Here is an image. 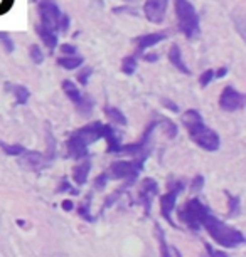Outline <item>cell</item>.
<instances>
[{"mask_svg":"<svg viewBox=\"0 0 246 257\" xmlns=\"http://www.w3.org/2000/svg\"><path fill=\"white\" fill-rule=\"evenodd\" d=\"M57 64L67 71H73V69H78L79 66H83V57H79L76 54L74 56H62L57 59Z\"/></svg>","mask_w":246,"mask_h":257,"instance_id":"obj_19","label":"cell"},{"mask_svg":"<svg viewBox=\"0 0 246 257\" xmlns=\"http://www.w3.org/2000/svg\"><path fill=\"white\" fill-rule=\"evenodd\" d=\"M11 91L14 93V96H16V99H17L19 104H26L27 99H29V96H31L29 89L26 88V86H22V84L11 86Z\"/></svg>","mask_w":246,"mask_h":257,"instance_id":"obj_21","label":"cell"},{"mask_svg":"<svg viewBox=\"0 0 246 257\" xmlns=\"http://www.w3.org/2000/svg\"><path fill=\"white\" fill-rule=\"evenodd\" d=\"M103 138L107 140L108 143V153H120L122 150V143H120V138L115 128L112 124H105L103 126Z\"/></svg>","mask_w":246,"mask_h":257,"instance_id":"obj_12","label":"cell"},{"mask_svg":"<svg viewBox=\"0 0 246 257\" xmlns=\"http://www.w3.org/2000/svg\"><path fill=\"white\" fill-rule=\"evenodd\" d=\"M91 74H93V69H91V67H83V69L79 71V74H78L79 84H83V86L88 84V79H90Z\"/></svg>","mask_w":246,"mask_h":257,"instance_id":"obj_30","label":"cell"},{"mask_svg":"<svg viewBox=\"0 0 246 257\" xmlns=\"http://www.w3.org/2000/svg\"><path fill=\"white\" fill-rule=\"evenodd\" d=\"M167 6L169 0H145L143 12H145L147 21L152 24H162L167 12Z\"/></svg>","mask_w":246,"mask_h":257,"instance_id":"obj_10","label":"cell"},{"mask_svg":"<svg viewBox=\"0 0 246 257\" xmlns=\"http://www.w3.org/2000/svg\"><path fill=\"white\" fill-rule=\"evenodd\" d=\"M167 36L163 32H152V34H145V36H140L137 39V44H138V52L148 49V47L158 44L160 41H163Z\"/></svg>","mask_w":246,"mask_h":257,"instance_id":"obj_15","label":"cell"},{"mask_svg":"<svg viewBox=\"0 0 246 257\" xmlns=\"http://www.w3.org/2000/svg\"><path fill=\"white\" fill-rule=\"evenodd\" d=\"M90 170H91V163L88 162V160H85L83 163H79L78 167H74L73 178H74V182L78 183V185H83V183H86V178H88Z\"/></svg>","mask_w":246,"mask_h":257,"instance_id":"obj_18","label":"cell"},{"mask_svg":"<svg viewBox=\"0 0 246 257\" xmlns=\"http://www.w3.org/2000/svg\"><path fill=\"white\" fill-rule=\"evenodd\" d=\"M69 24H71V19H69V16H61V21H59V29L62 32H66L67 29H69Z\"/></svg>","mask_w":246,"mask_h":257,"instance_id":"obj_34","label":"cell"},{"mask_svg":"<svg viewBox=\"0 0 246 257\" xmlns=\"http://www.w3.org/2000/svg\"><path fill=\"white\" fill-rule=\"evenodd\" d=\"M142 160H135V162H115L110 167V175L113 178H125V180L133 182L138 177V173L142 172Z\"/></svg>","mask_w":246,"mask_h":257,"instance_id":"obj_7","label":"cell"},{"mask_svg":"<svg viewBox=\"0 0 246 257\" xmlns=\"http://www.w3.org/2000/svg\"><path fill=\"white\" fill-rule=\"evenodd\" d=\"M61 51H62V54H66V56H74L76 54V47L71 46V44H62Z\"/></svg>","mask_w":246,"mask_h":257,"instance_id":"obj_35","label":"cell"},{"mask_svg":"<svg viewBox=\"0 0 246 257\" xmlns=\"http://www.w3.org/2000/svg\"><path fill=\"white\" fill-rule=\"evenodd\" d=\"M213 79H214V71L213 69H206L199 77V84L202 86V88H206V86L209 84Z\"/></svg>","mask_w":246,"mask_h":257,"instance_id":"obj_28","label":"cell"},{"mask_svg":"<svg viewBox=\"0 0 246 257\" xmlns=\"http://www.w3.org/2000/svg\"><path fill=\"white\" fill-rule=\"evenodd\" d=\"M158 187L155 180H152V178H145V180L142 182V187H140V202L143 203V207H145V215L150 213V205H152V198L153 195L157 193Z\"/></svg>","mask_w":246,"mask_h":257,"instance_id":"obj_11","label":"cell"},{"mask_svg":"<svg viewBox=\"0 0 246 257\" xmlns=\"http://www.w3.org/2000/svg\"><path fill=\"white\" fill-rule=\"evenodd\" d=\"M145 61H148V62L157 61V56H155V54H147V56H145Z\"/></svg>","mask_w":246,"mask_h":257,"instance_id":"obj_41","label":"cell"},{"mask_svg":"<svg viewBox=\"0 0 246 257\" xmlns=\"http://www.w3.org/2000/svg\"><path fill=\"white\" fill-rule=\"evenodd\" d=\"M62 91L66 93V96L69 98L73 103L78 106L81 101H83V94L79 93V89H78V86L74 84L73 81H69V79H64L62 81Z\"/></svg>","mask_w":246,"mask_h":257,"instance_id":"obj_17","label":"cell"},{"mask_svg":"<svg viewBox=\"0 0 246 257\" xmlns=\"http://www.w3.org/2000/svg\"><path fill=\"white\" fill-rule=\"evenodd\" d=\"M206 252H207V255H209V257H229L228 254H224V252L216 250L214 247L209 245V244H206Z\"/></svg>","mask_w":246,"mask_h":257,"instance_id":"obj_33","label":"cell"},{"mask_svg":"<svg viewBox=\"0 0 246 257\" xmlns=\"http://www.w3.org/2000/svg\"><path fill=\"white\" fill-rule=\"evenodd\" d=\"M219 106L224 111H229V113L238 111L244 106V94L236 91L233 86H226L219 96Z\"/></svg>","mask_w":246,"mask_h":257,"instance_id":"obj_8","label":"cell"},{"mask_svg":"<svg viewBox=\"0 0 246 257\" xmlns=\"http://www.w3.org/2000/svg\"><path fill=\"white\" fill-rule=\"evenodd\" d=\"M103 123L100 121H95L88 126L81 130H76V132L71 135L69 140H67V155L74 160H83L88 155V147L93 145L96 140L103 138Z\"/></svg>","mask_w":246,"mask_h":257,"instance_id":"obj_3","label":"cell"},{"mask_svg":"<svg viewBox=\"0 0 246 257\" xmlns=\"http://www.w3.org/2000/svg\"><path fill=\"white\" fill-rule=\"evenodd\" d=\"M228 198H229V215H238L239 213V198L229 195V193H228Z\"/></svg>","mask_w":246,"mask_h":257,"instance_id":"obj_29","label":"cell"},{"mask_svg":"<svg viewBox=\"0 0 246 257\" xmlns=\"http://www.w3.org/2000/svg\"><path fill=\"white\" fill-rule=\"evenodd\" d=\"M0 42H2L6 52H14V41L7 32H0Z\"/></svg>","mask_w":246,"mask_h":257,"instance_id":"obj_27","label":"cell"},{"mask_svg":"<svg viewBox=\"0 0 246 257\" xmlns=\"http://www.w3.org/2000/svg\"><path fill=\"white\" fill-rule=\"evenodd\" d=\"M29 56H31L34 64H41V62L44 61V54H42L41 47L36 46V44H32L31 47H29Z\"/></svg>","mask_w":246,"mask_h":257,"instance_id":"obj_25","label":"cell"},{"mask_svg":"<svg viewBox=\"0 0 246 257\" xmlns=\"http://www.w3.org/2000/svg\"><path fill=\"white\" fill-rule=\"evenodd\" d=\"M174 7H176V16L179 29L184 32L187 39H192L199 34V17L194 6L189 0H174Z\"/></svg>","mask_w":246,"mask_h":257,"instance_id":"obj_4","label":"cell"},{"mask_svg":"<svg viewBox=\"0 0 246 257\" xmlns=\"http://www.w3.org/2000/svg\"><path fill=\"white\" fill-rule=\"evenodd\" d=\"M78 109L81 111V114H90L91 109H93V101H91L90 96H83V101L78 104Z\"/></svg>","mask_w":246,"mask_h":257,"instance_id":"obj_26","label":"cell"},{"mask_svg":"<svg viewBox=\"0 0 246 257\" xmlns=\"http://www.w3.org/2000/svg\"><path fill=\"white\" fill-rule=\"evenodd\" d=\"M105 114L108 116V119L112 121V123L120 124V126H127V118H125V114L118 108L107 106V108H105Z\"/></svg>","mask_w":246,"mask_h":257,"instance_id":"obj_20","label":"cell"},{"mask_svg":"<svg viewBox=\"0 0 246 257\" xmlns=\"http://www.w3.org/2000/svg\"><path fill=\"white\" fill-rule=\"evenodd\" d=\"M73 207H74V205H73V202H71V200H64V202H62V208H64L66 212H69Z\"/></svg>","mask_w":246,"mask_h":257,"instance_id":"obj_40","label":"cell"},{"mask_svg":"<svg viewBox=\"0 0 246 257\" xmlns=\"http://www.w3.org/2000/svg\"><path fill=\"white\" fill-rule=\"evenodd\" d=\"M162 104L166 106V108H169V109H172L174 113H179V106H177L176 103H172L171 99H163L162 101Z\"/></svg>","mask_w":246,"mask_h":257,"instance_id":"obj_38","label":"cell"},{"mask_svg":"<svg viewBox=\"0 0 246 257\" xmlns=\"http://www.w3.org/2000/svg\"><path fill=\"white\" fill-rule=\"evenodd\" d=\"M21 157H22V165H26L31 170H41L46 165V158L39 152H24Z\"/></svg>","mask_w":246,"mask_h":257,"instance_id":"obj_13","label":"cell"},{"mask_svg":"<svg viewBox=\"0 0 246 257\" xmlns=\"http://www.w3.org/2000/svg\"><path fill=\"white\" fill-rule=\"evenodd\" d=\"M107 183H108V173H101L100 177H96L95 188H98V190H103V188L107 187Z\"/></svg>","mask_w":246,"mask_h":257,"instance_id":"obj_31","label":"cell"},{"mask_svg":"<svg viewBox=\"0 0 246 257\" xmlns=\"http://www.w3.org/2000/svg\"><path fill=\"white\" fill-rule=\"evenodd\" d=\"M155 230H157V239H158V244H160V254L162 257H171V254H169V245L166 242V237H163V232L160 229V225L155 224Z\"/></svg>","mask_w":246,"mask_h":257,"instance_id":"obj_24","label":"cell"},{"mask_svg":"<svg viewBox=\"0 0 246 257\" xmlns=\"http://www.w3.org/2000/svg\"><path fill=\"white\" fill-rule=\"evenodd\" d=\"M79 213H81V215H83L85 219L88 220V222H93V217L90 215V205H88V203H86V205H85V203H83V207H81Z\"/></svg>","mask_w":246,"mask_h":257,"instance_id":"obj_37","label":"cell"},{"mask_svg":"<svg viewBox=\"0 0 246 257\" xmlns=\"http://www.w3.org/2000/svg\"><path fill=\"white\" fill-rule=\"evenodd\" d=\"M62 190H67V192H71L73 193V195H78V190H76V188H73L69 185V183H67L66 180H62V183H61V187H59V192H62Z\"/></svg>","mask_w":246,"mask_h":257,"instance_id":"obj_36","label":"cell"},{"mask_svg":"<svg viewBox=\"0 0 246 257\" xmlns=\"http://www.w3.org/2000/svg\"><path fill=\"white\" fill-rule=\"evenodd\" d=\"M36 32H37V36L41 37V41L44 42V46L47 47V49L52 51L57 46V34H56V31H52V29L39 24V26L36 27Z\"/></svg>","mask_w":246,"mask_h":257,"instance_id":"obj_14","label":"cell"},{"mask_svg":"<svg viewBox=\"0 0 246 257\" xmlns=\"http://www.w3.org/2000/svg\"><path fill=\"white\" fill-rule=\"evenodd\" d=\"M206 210H209V208H207L204 203H202L201 200H197V198H192V200L187 202L184 205V208L179 212V217H181V220L184 222V224H187L191 227V229L199 230L201 229L199 219H201V215Z\"/></svg>","mask_w":246,"mask_h":257,"instance_id":"obj_6","label":"cell"},{"mask_svg":"<svg viewBox=\"0 0 246 257\" xmlns=\"http://www.w3.org/2000/svg\"><path fill=\"white\" fill-rule=\"evenodd\" d=\"M199 225L209 232V235L223 247H236L244 242V235L239 230L233 229V227L226 225L224 222L218 220L209 210H206L201 215Z\"/></svg>","mask_w":246,"mask_h":257,"instance_id":"obj_2","label":"cell"},{"mask_svg":"<svg viewBox=\"0 0 246 257\" xmlns=\"http://www.w3.org/2000/svg\"><path fill=\"white\" fill-rule=\"evenodd\" d=\"M182 124L186 126V130L189 132L192 142L197 147H201L206 152H216L219 148V137L213 132L211 128H207L204 119H202L201 113L197 109H187L182 114Z\"/></svg>","mask_w":246,"mask_h":257,"instance_id":"obj_1","label":"cell"},{"mask_svg":"<svg viewBox=\"0 0 246 257\" xmlns=\"http://www.w3.org/2000/svg\"><path fill=\"white\" fill-rule=\"evenodd\" d=\"M135 69H137V59L133 56H128V57H123L122 61V71L125 74H133Z\"/></svg>","mask_w":246,"mask_h":257,"instance_id":"obj_23","label":"cell"},{"mask_svg":"<svg viewBox=\"0 0 246 257\" xmlns=\"http://www.w3.org/2000/svg\"><path fill=\"white\" fill-rule=\"evenodd\" d=\"M169 61H171V64L179 72H182V74H191L189 67L186 66L184 59H182V51L179 49V46L171 47V51H169Z\"/></svg>","mask_w":246,"mask_h":257,"instance_id":"obj_16","label":"cell"},{"mask_svg":"<svg viewBox=\"0 0 246 257\" xmlns=\"http://www.w3.org/2000/svg\"><path fill=\"white\" fill-rule=\"evenodd\" d=\"M226 74H228V67H221V69L214 71V77H218V79H221V77H224Z\"/></svg>","mask_w":246,"mask_h":257,"instance_id":"obj_39","label":"cell"},{"mask_svg":"<svg viewBox=\"0 0 246 257\" xmlns=\"http://www.w3.org/2000/svg\"><path fill=\"white\" fill-rule=\"evenodd\" d=\"M202 187H204V178H202L201 175L199 177H196L194 180H192V183H191V190L192 192H201L202 190Z\"/></svg>","mask_w":246,"mask_h":257,"instance_id":"obj_32","label":"cell"},{"mask_svg":"<svg viewBox=\"0 0 246 257\" xmlns=\"http://www.w3.org/2000/svg\"><path fill=\"white\" fill-rule=\"evenodd\" d=\"M37 12H39L42 26L49 27L52 31L59 29V21L62 14L54 0H39L37 2Z\"/></svg>","mask_w":246,"mask_h":257,"instance_id":"obj_5","label":"cell"},{"mask_svg":"<svg viewBox=\"0 0 246 257\" xmlns=\"http://www.w3.org/2000/svg\"><path fill=\"white\" fill-rule=\"evenodd\" d=\"M0 148L4 150V153L11 155V157H21V155L26 152V148H24L22 145H7V143H4L2 140H0Z\"/></svg>","mask_w":246,"mask_h":257,"instance_id":"obj_22","label":"cell"},{"mask_svg":"<svg viewBox=\"0 0 246 257\" xmlns=\"http://www.w3.org/2000/svg\"><path fill=\"white\" fill-rule=\"evenodd\" d=\"M182 188H184L182 182L176 183V187H174L169 193H166V195H162V198H160V213H162L163 219L169 222V225L174 227V229H176L177 225H176V222L172 220V210H174V207H176V200H177V197H179Z\"/></svg>","mask_w":246,"mask_h":257,"instance_id":"obj_9","label":"cell"}]
</instances>
